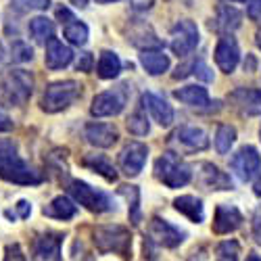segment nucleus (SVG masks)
Here are the masks:
<instances>
[{
	"label": "nucleus",
	"mask_w": 261,
	"mask_h": 261,
	"mask_svg": "<svg viewBox=\"0 0 261 261\" xmlns=\"http://www.w3.org/2000/svg\"><path fill=\"white\" fill-rule=\"evenodd\" d=\"M0 178L21 186L42 182L40 173L21 159L17 144L13 140H0Z\"/></svg>",
	"instance_id": "obj_1"
},
{
	"label": "nucleus",
	"mask_w": 261,
	"mask_h": 261,
	"mask_svg": "<svg viewBox=\"0 0 261 261\" xmlns=\"http://www.w3.org/2000/svg\"><path fill=\"white\" fill-rule=\"evenodd\" d=\"M34 92V77L25 69H11L0 77V96L9 105H25Z\"/></svg>",
	"instance_id": "obj_2"
},
{
	"label": "nucleus",
	"mask_w": 261,
	"mask_h": 261,
	"mask_svg": "<svg viewBox=\"0 0 261 261\" xmlns=\"http://www.w3.org/2000/svg\"><path fill=\"white\" fill-rule=\"evenodd\" d=\"M155 176L167 186V188H180L186 186L192 178V167L182 161L176 153H165L155 163Z\"/></svg>",
	"instance_id": "obj_3"
},
{
	"label": "nucleus",
	"mask_w": 261,
	"mask_h": 261,
	"mask_svg": "<svg viewBox=\"0 0 261 261\" xmlns=\"http://www.w3.org/2000/svg\"><path fill=\"white\" fill-rule=\"evenodd\" d=\"M82 96V86L73 80H63V82H53L44 90L42 96V109L46 113H59L63 109H67Z\"/></svg>",
	"instance_id": "obj_4"
},
{
	"label": "nucleus",
	"mask_w": 261,
	"mask_h": 261,
	"mask_svg": "<svg viewBox=\"0 0 261 261\" xmlns=\"http://www.w3.org/2000/svg\"><path fill=\"white\" fill-rule=\"evenodd\" d=\"M94 245L102 253H117L121 257H129L132 236L123 226H98L94 230Z\"/></svg>",
	"instance_id": "obj_5"
},
{
	"label": "nucleus",
	"mask_w": 261,
	"mask_h": 261,
	"mask_svg": "<svg viewBox=\"0 0 261 261\" xmlns=\"http://www.w3.org/2000/svg\"><path fill=\"white\" fill-rule=\"evenodd\" d=\"M69 194L80 205H84L86 209L92 211V213H105V211L113 209L111 197H109L107 192L96 190V188H92L90 184H86L82 180H71L69 182Z\"/></svg>",
	"instance_id": "obj_6"
},
{
	"label": "nucleus",
	"mask_w": 261,
	"mask_h": 261,
	"mask_svg": "<svg viewBox=\"0 0 261 261\" xmlns=\"http://www.w3.org/2000/svg\"><path fill=\"white\" fill-rule=\"evenodd\" d=\"M125 102H127V86L121 84L113 90L96 94L92 100V107H90V113L94 117H113L123 111Z\"/></svg>",
	"instance_id": "obj_7"
},
{
	"label": "nucleus",
	"mask_w": 261,
	"mask_h": 261,
	"mask_svg": "<svg viewBox=\"0 0 261 261\" xmlns=\"http://www.w3.org/2000/svg\"><path fill=\"white\" fill-rule=\"evenodd\" d=\"M171 53L178 57H188L194 48L199 46V30L197 23L190 19H182L171 28Z\"/></svg>",
	"instance_id": "obj_8"
},
{
	"label": "nucleus",
	"mask_w": 261,
	"mask_h": 261,
	"mask_svg": "<svg viewBox=\"0 0 261 261\" xmlns=\"http://www.w3.org/2000/svg\"><path fill=\"white\" fill-rule=\"evenodd\" d=\"M230 169L234 171V176L241 182L253 180L257 176V171L261 169V157L257 153V148L243 146L241 150H236L230 159Z\"/></svg>",
	"instance_id": "obj_9"
},
{
	"label": "nucleus",
	"mask_w": 261,
	"mask_h": 261,
	"mask_svg": "<svg viewBox=\"0 0 261 261\" xmlns=\"http://www.w3.org/2000/svg\"><path fill=\"white\" fill-rule=\"evenodd\" d=\"M148 157V148L142 142H129L123 146L119 153V169L125 173L127 178H134L142 171L144 163Z\"/></svg>",
	"instance_id": "obj_10"
},
{
	"label": "nucleus",
	"mask_w": 261,
	"mask_h": 261,
	"mask_svg": "<svg viewBox=\"0 0 261 261\" xmlns=\"http://www.w3.org/2000/svg\"><path fill=\"white\" fill-rule=\"evenodd\" d=\"M171 144H176L178 148L186 150V153H197V150H205L209 146V138L205 134V129L197 125H182L180 129L173 132Z\"/></svg>",
	"instance_id": "obj_11"
},
{
	"label": "nucleus",
	"mask_w": 261,
	"mask_h": 261,
	"mask_svg": "<svg viewBox=\"0 0 261 261\" xmlns=\"http://www.w3.org/2000/svg\"><path fill=\"white\" fill-rule=\"evenodd\" d=\"M228 100L236 111H241L247 117L261 115V90L259 88H236L230 92Z\"/></svg>",
	"instance_id": "obj_12"
},
{
	"label": "nucleus",
	"mask_w": 261,
	"mask_h": 261,
	"mask_svg": "<svg viewBox=\"0 0 261 261\" xmlns=\"http://www.w3.org/2000/svg\"><path fill=\"white\" fill-rule=\"evenodd\" d=\"M238 61H241V48H238V42L226 34L215 46V63L224 73H232L236 69Z\"/></svg>",
	"instance_id": "obj_13"
},
{
	"label": "nucleus",
	"mask_w": 261,
	"mask_h": 261,
	"mask_svg": "<svg viewBox=\"0 0 261 261\" xmlns=\"http://www.w3.org/2000/svg\"><path fill=\"white\" fill-rule=\"evenodd\" d=\"M61 243H63V238L59 234H53V232L40 236L34 243L32 261H63Z\"/></svg>",
	"instance_id": "obj_14"
},
{
	"label": "nucleus",
	"mask_w": 261,
	"mask_h": 261,
	"mask_svg": "<svg viewBox=\"0 0 261 261\" xmlns=\"http://www.w3.org/2000/svg\"><path fill=\"white\" fill-rule=\"evenodd\" d=\"M150 238L161 247L173 249L184 241V234L176 226H171L169 222L161 220V217H153V222H150Z\"/></svg>",
	"instance_id": "obj_15"
},
{
	"label": "nucleus",
	"mask_w": 261,
	"mask_h": 261,
	"mask_svg": "<svg viewBox=\"0 0 261 261\" xmlns=\"http://www.w3.org/2000/svg\"><path fill=\"white\" fill-rule=\"evenodd\" d=\"M57 17L61 19V23H63V36L67 38L71 44L84 46L86 42H88V28H86V23L77 21L67 9H59Z\"/></svg>",
	"instance_id": "obj_16"
},
{
	"label": "nucleus",
	"mask_w": 261,
	"mask_h": 261,
	"mask_svg": "<svg viewBox=\"0 0 261 261\" xmlns=\"http://www.w3.org/2000/svg\"><path fill=\"white\" fill-rule=\"evenodd\" d=\"M243 224V213L234 205H217L213 217V232L215 234H230Z\"/></svg>",
	"instance_id": "obj_17"
},
{
	"label": "nucleus",
	"mask_w": 261,
	"mask_h": 261,
	"mask_svg": "<svg viewBox=\"0 0 261 261\" xmlns=\"http://www.w3.org/2000/svg\"><path fill=\"white\" fill-rule=\"evenodd\" d=\"M142 105L144 109H148V113L153 115V119L159 123V125H171L173 121V109L171 105H167V100L159 94H153V92H144L142 94Z\"/></svg>",
	"instance_id": "obj_18"
},
{
	"label": "nucleus",
	"mask_w": 261,
	"mask_h": 261,
	"mask_svg": "<svg viewBox=\"0 0 261 261\" xmlns=\"http://www.w3.org/2000/svg\"><path fill=\"white\" fill-rule=\"evenodd\" d=\"M86 140H88L92 146H98V148H109L113 146L119 138L117 129L109 123H88L86 125Z\"/></svg>",
	"instance_id": "obj_19"
},
{
	"label": "nucleus",
	"mask_w": 261,
	"mask_h": 261,
	"mask_svg": "<svg viewBox=\"0 0 261 261\" xmlns=\"http://www.w3.org/2000/svg\"><path fill=\"white\" fill-rule=\"evenodd\" d=\"M71 59H73L71 48L67 44H63L61 40L50 38L46 42V57H44V61H46L48 69H63V67H67V65L71 63Z\"/></svg>",
	"instance_id": "obj_20"
},
{
	"label": "nucleus",
	"mask_w": 261,
	"mask_h": 261,
	"mask_svg": "<svg viewBox=\"0 0 261 261\" xmlns=\"http://www.w3.org/2000/svg\"><path fill=\"white\" fill-rule=\"evenodd\" d=\"M201 182L207 190H230L232 188V182L226 173L215 167L211 163H203L201 165Z\"/></svg>",
	"instance_id": "obj_21"
},
{
	"label": "nucleus",
	"mask_w": 261,
	"mask_h": 261,
	"mask_svg": "<svg viewBox=\"0 0 261 261\" xmlns=\"http://www.w3.org/2000/svg\"><path fill=\"white\" fill-rule=\"evenodd\" d=\"M173 207H176L182 215H186L190 222L201 224L205 217V209H203V201L192 197V194H184V197H178L173 201Z\"/></svg>",
	"instance_id": "obj_22"
},
{
	"label": "nucleus",
	"mask_w": 261,
	"mask_h": 261,
	"mask_svg": "<svg viewBox=\"0 0 261 261\" xmlns=\"http://www.w3.org/2000/svg\"><path fill=\"white\" fill-rule=\"evenodd\" d=\"M241 21H243L241 11H236L234 7H220V9H217V17H215L213 28L217 32L230 34V32L241 28Z\"/></svg>",
	"instance_id": "obj_23"
},
{
	"label": "nucleus",
	"mask_w": 261,
	"mask_h": 261,
	"mask_svg": "<svg viewBox=\"0 0 261 261\" xmlns=\"http://www.w3.org/2000/svg\"><path fill=\"white\" fill-rule=\"evenodd\" d=\"M173 96H176L180 102L188 105V107H207V105H211L209 94H207V90L203 88V86H184V88L173 92Z\"/></svg>",
	"instance_id": "obj_24"
},
{
	"label": "nucleus",
	"mask_w": 261,
	"mask_h": 261,
	"mask_svg": "<svg viewBox=\"0 0 261 261\" xmlns=\"http://www.w3.org/2000/svg\"><path fill=\"white\" fill-rule=\"evenodd\" d=\"M140 63L150 75H161L169 69V57L161 50H142Z\"/></svg>",
	"instance_id": "obj_25"
},
{
	"label": "nucleus",
	"mask_w": 261,
	"mask_h": 261,
	"mask_svg": "<svg viewBox=\"0 0 261 261\" xmlns=\"http://www.w3.org/2000/svg\"><path fill=\"white\" fill-rule=\"evenodd\" d=\"M75 211H77L75 203L67 197H57V199L50 201V205L44 207V215L55 217V220H63V222L71 220V217L75 215Z\"/></svg>",
	"instance_id": "obj_26"
},
{
	"label": "nucleus",
	"mask_w": 261,
	"mask_h": 261,
	"mask_svg": "<svg viewBox=\"0 0 261 261\" xmlns=\"http://www.w3.org/2000/svg\"><path fill=\"white\" fill-rule=\"evenodd\" d=\"M121 71V61L119 57L113 53V50H102L100 53V59H98V65H96V73L98 77L102 80H113L117 77Z\"/></svg>",
	"instance_id": "obj_27"
},
{
	"label": "nucleus",
	"mask_w": 261,
	"mask_h": 261,
	"mask_svg": "<svg viewBox=\"0 0 261 261\" xmlns=\"http://www.w3.org/2000/svg\"><path fill=\"white\" fill-rule=\"evenodd\" d=\"M28 30H30V36L36 42H40V44H44V42H48L55 36V23L48 17H34V19H30Z\"/></svg>",
	"instance_id": "obj_28"
},
{
	"label": "nucleus",
	"mask_w": 261,
	"mask_h": 261,
	"mask_svg": "<svg viewBox=\"0 0 261 261\" xmlns=\"http://www.w3.org/2000/svg\"><path fill=\"white\" fill-rule=\"evenodd\" d=\"M84 165L94 169L96 173H100L102 178L111 180V182L117 180V169L113 167V163L109 161V157H105V155H88V157H84Z\"/></svg>",
	"instance_id": "obj_29"
},
{
	"label": "nucleus",
	"mask_w": 261,
	"mask_h": 261,
	"mask_svg": "<svg viewBox=\"0 0 261 261\" xmlns=\"http://www.w3.org/2000/svg\"><path fill=\"white\" fill-rule=\"evenodd\" d=\"M236 140V129L232 125H220L215 132V148L220 155H226L230 153V148Z\"/></svg>",
	"instance_id": "obj_30"
},
{
	"label": "nucleus",
	"mask_w": 261,
	"mask_h": 261,
	"mask_svg": "<svg viewBox=\"0 0 261 261\" xmlns=\"http://www.w3.org/2000/svg\"><path fill=\"white\" fill-rule=\"evenodd\" d=\"M238 255H241V247L236 241H224L215 249V261H238Z\"/></svg>",
	"instance_id": "obj_31"
},
{
	"label": "nucleus",
	"mask_w": 261,
	"mask_h": 261,
	"mask_svg": "<svg viewBox=\"0 0 261 261\" xmlns=\"http://www.w3.org/2000/svg\"><path fill=\"white\" fill-rule=\"evenodd\" d=\"M127 129H129V132H132L134 136H146V134H148V119H146V115H144L142 109L127 117Z\"/></svg>",
	"instance_id": "obj_32"
},
{
	"label": "nucleus",
	"mask_w": 261,
	"mask_h": 261,
	"mask_svg": "<svg viewBox=\"0 0 261 261\" xmlns=\"http://www.w3.org/2000/svg\"><path fill=\"white\" fill-rule=\"evenodd\" d=\"M121 194L123 197H132V211H129V217H132V224H140V207H138V201H140V192L136 186H121Z\"/></svg>",
	"instance_id": "obj_33"
},
{
	"label": "nucleus",
	"mask_w": 261,
	"mask_h": 261,
	"mask_svg": "<svg viewBox=\"0 0 261 261\" xmlns=\"http://www.w3.org/2000/svg\"><path fill=\"white\" fill-rule=\"evenodd\" d=\"M11 57H13L15 63H28V61L34 59V50H32L30 44H25V42L19 40V42H15L13 48H11Z\"/></svg>",
	"instance_id": "obj_34"
},
{
	"label": "nucleus",
	"mask_w": 261,
	"mask_h": 261,
	"mask_svg": "<svg viewBox=\"0 0 261 261\" xmlns=\"http://www.w3.org/2000/svg\"><path fill=\"white\" fill-rule=\"evenodd\" d=\"M19 11H44L50 7V0H15Z\"/></svg>",
	"instance_id": "obj_35"
},
{
	"label": "nucleus",
	"mask_w": 261,
	"mask_h": 261,
	"mask_svg": "<svg viewBox=\"0 0 261 261\" xmlns=\"http://www.w3.org/2000/svg\"><path fill=\"white\" fill-rule=\"evenodd\" d=\"M5 261H28V259H25V255H23V251H21L19 245H9Z\"/></svg>",
	"instance_id": "obj_36"
},
{
	"label": "nucleus",
	"mask_w": 261,
	"mask_h": 261,
	"mask_svg": "<svg viewBox=\"0 0 261 261\" xmlns=\"http://www.w3.org/2000/svg\"><path fill=\"white\" fill-rule=\"evenodd\" d=\"M192 69H194V73H197L199 77H203L205 82H211V80H213V75L209 73V67H207L203 61H197V63H194V65H192Z\"/></svg>",
	"instance_id": "obj_37"
},
{
	"label": "nucleus",
	"mask_w": 261,
	"mask_h": 261,
	"mask_svg": "<svg viewBox=\"0 0 261 261\" xmlns=\"http://www.w3.org/2000/svg\"><path fill=\"white\" fill-rule=\"evenodd\" d=\"M247 15L253 21H261V0H251V5L247 9Z\"/></svg>",
	"instance_id": "obj_38"
},
{
	"label": "nucleus",
	"mask_w": 261,
	"mask_h": 261,
	"mask_svg": "<svg viewBox=\"0 0 261 261\" xmlns=\"http://www.w3.org/2000/svg\"><path fill=\"white\" fill-rule=\"evenodd\" d=\"M75 67H77V71H90L92 69V55L90 53H84Z\"/></svg>",
	"instance_id": "obj_39"
},
{
	"label": "nucleus",
	"mask_w": 261,
	"mask_h": 261,
	"mask_svg": "<svg viewBox=\"0 0 261 261\" xmlns=\"http://www.w3.org/2000/svg\"><path fill=\"white\" fill-rule=\"evenodd\" d=\"M13 129V121H11V117L0 109V132H11Z\"/></svg>",
	"instance_id": "obj_40"
},
{
	"label": "nucleus",
	"mask_w": 261,
	"mask_h": 261,
	"mask_svg": "<svg viewBox=\"0 0 261 261\" xmlns=\"http://www.w3.org/2000/svg\"><path fill=\"white\" fill-rule=\"evenodd\" d=\"M155 5V0H132V9L134 11H148Z\"/></svg>",
	"instance_id": "obj_41"
},
{
	"label": "nucleus",
	"mask_w": 261,
	"mask_h": 261,
	"mask_svg": "<svg viewBox=\"0 0 261 261\" xmlns=\"http://www.w3.org/2000/svg\"><path fill=\"white\" fill-rule=\"evenodd\" d=\"M17 213H19V217H30V213H32V205L28 203V201H19L17 203Z\"/></svg>",
	"instance_id": "obj_42"
},
{
	"label": "nucleus",
	"mask_w": 261,
	"mask_h": 261,
	"mask_svg": "<svg viewBox=\"0 0 261 261\" xmlns=\"http://www.w3.org/2000/svg\"><path fill=\"white\" fill-rule=\"evenodd\" d=\"M253 236H255V241L261 245V213L255 217V222H253Z\"/></svg>",
	"instance_id": "obj_43"
},
{
	"label": "nucleus",
	"mask_w": 261,
	"mask_h": 261,
	"mask_svg": "<svg viewBox=\"0 0 261 261\" xmlns=\"http://www.w3.org/2000/svg\"><path fill=\"white\" fill-rule=\"evenodd\" d=\"M255 194H257V197H261V178L255 182Z\"/></svg>",
	"instance_id": "obj_44"
},
{
	"label": "nucleus",
	"mask_w": 261,
	"mask_h": 261,
	"mask_svg": "<svg viewBox=\"0 0 261 261\" xmlns=\"http://www.w3.org/2000/svg\"><path fill=\"white\" fill-rule=\"evenodd\" d=\"M247 261H261V259H259V255H255V253H251V255L247 257Z\"/></svg>",
	"instance_id": "obj_45"
},
{
	"label": "nucleus",
	"mask_w": 261,
	"mask_h": 261,
	"mask_svg": "<svg viewBox=\"0 0 261 261\" xmlns=\"http://www.w3.org/2000/svg\"><path fill=\"white\" fill-rule=\"evenodd\" d=\"M3 59H5V46H3V42H0V63H3Z\"/></svg>",
	"instance_id": "obj_46"
},
{
	"label": "nucleus",
	"mask_w": 261,
	"mask_h": 261,
	"mask_svg": "<svg viewBox=\"0 0 261 261\" xmlns=\"http://www.w3.org/2000/svg\"><path fill=\"white\" fill-rule=\"evenodd\" d=\"M75 7H86V0H73Z\"/></svg>",
	"instance_id": "obj_47"
},
{
	"label": "nucleus",
	"mask_w": 261,
	"mask_h": 261,
	"mask_svg": "<svg viewBox=\"0 0 261 261\" xmlns=\"http://www.w3.org/2000/svg\"><path fill=\"white\" fill-rule=\"evenodd\" d=\"M257 46H259V48H261V30H259V32H257Z\"/></svg>",
	"instance_id": "obj_48"
},
{
	"label": "nucleus",
	"mask_w": 261,
	"mask_h": 261,
	"mask_svg": "<svg viewBox=\"0 0 261 261\" xmlns=\"http://www.w3.org/2000/svg\"><path fill=\"white\" fill-rule=\"evenodd\" d=\"M98 5H107V3H115V0H96Z\"/></svg>",
	"instance_id": "obj_49"
},
{
	"label": "nucleus",
	"mask_w": 261,
	"mask_h": 261,
	"mask_svg": "<svg viewBox=\"0 0 261 261\" xmlns=\"http://www.w3.org/2000/svg\"><path fill=\"white\" fill-rule=\"evenodd\" d=\"M232 3H247V0H232Z\"/></svg>",
	"instance_id": "obj_50"
},
{
	"label": "nucleus",
	"mask_w": 261,
	"mask_h": 261,
	"mask_svg": "<svg viewBox=\"0 0 261 261\" xmlns=\"http://www.w3.org/2000/svg\"><path fill=\"white\" fill-rule=\"evenodd\" d=\"M259 134H261V129H259Z\"/></svg>",
	"instance_id": "obj_51"
}]
</instances>
